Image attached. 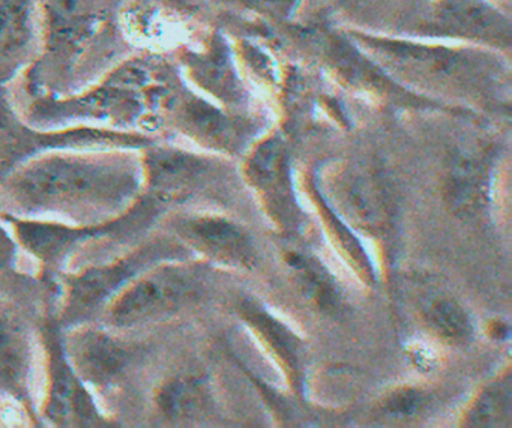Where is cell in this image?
<instances>
[{
  "mask_svg": "<svg viewBox=\"0 0 512 428\" xmlns=\"http://www.w3.org/2000/svg\"><path fill=\"white\" fill-rule=\"evenodd\" d=\"M155 137L100 127L41 130L20 115L10 86H0V181L26 161L53 149H143Z\"/></svg>",
  "mask_w": 512,
  "mask_h": 428,
  "instance_id": "obj_9",
  "label": "cell"
},
{
  "mask_svg": "<svg viewBox=\"0 0 512 428\" xmlns=\"http://www.w3.org/2000/svg\"><path fill=\"white\" fill-rule=\"evenodd\" d=\"M200 277L193 268L161 262L134 277L104 308L98 322L116 331H143L196 301Z\"/></svg>",
  "mask_w": 512,
  "mask_h": 428,
  "instance_id": "obj_10",
  "label": "cell"
},
{
  "mask_svg": "<svg viewBox=\"0 0 512 428\" xmlns=\"http://www.w3.org/2000/svg\"><path fill=\"white\" fill-rule=\"evenodd\" d=\"M443 26L484 40H508V23L487 5L478 0H448L440 10Z\"/></svg>",
  "mask_w": 512,
  "mask_h": 428,
  "instance_id": "obj_14",
  "label": "cell"
},
{
  "mask_svg": "<svg viewBox=\"0 0 512 428\" xmlns=\"http://www.w3.org/2000/svg\"><path fill=\"white\" fill-rule=\"evenodd\" d=\"M40 50L11 86L25 97H67L136 53L116 0H40Z\"/></svg>",
  "mask_w": 512,
  "mask_h": 428,
  "instance_id": "obj_2",
  "label": "cell"
},
{
  "mask_svg": "<svg viewBox=\"0 0 512 428\" xmlns=\"http://www.w3.org/2000/svg\"><path fill=\"white\" fill-rule=\"evenodd\" d=\"M344 212L368 230H382L388 223L389 206L385 191L371 176H350L340 196Z\"/></svg>",
  "mask_w": 512,
  "mask_h": 428,
  "instance_id": "obj_15",
  "label": "cell"
},
{
  "mask_svg": "<svg viewBox=\"0 0 512 428\" xmlns=\"http://www.w3.org/2000/svg\"><path fill=\"white\" fill-rule=\"evenodd\" d=\"M172 254H175L172 242L148 236L112 259L64 272L49 283L53 289L49 307L62 329L98 322L110 299L122 287L151 266L166 262Z\"/></svg>",
  "mask_w": 512,
  "mask_h": 428,
  "instance_id": "obj_6",
  "label": "cell"
},
{
  "mask_svg": "<svg viewBox=\"0 0 512 428\" xmlns=\"http://www.w3.org/2000/svg\"><path fill=\"white\" fill-rule=\"evenodd\" d=\"M40 319L38 338L41 347V425L49 427H118V422L107 415L94 392L83 382L68 358L64 344V329L59 325L52 308Z\"/></svg>",
  "mask_w": 512,
  "mask_h": 428,
  "instance_id": "obj_7",
  "label": "cell"
},
{
  "mask_svg": "<svg viewBox=\"0 0 512 428\" xmlns=\"http://www.w3.org/2000/svg\"><path fill=\"white\" fill-rule=\"evenodd\" d=\"M170 226L182 241L223 262L248 263L253 256L248 236L226 218L179 217Z\"/></svg>",
  "mask_w": 512,
  "mask_h": 428,
  "instance_id": "obj_12",
  "label": "cell"
},
{
  "mask_svg": "<svg viewBox=\"0 0 512 428\" xmlns=\"http://www.w3.org/2000/svg\"><path fill=\"white\" fill-rule=\"evenodd\" d=\"M149 403L155 422L185 425L206 412L208 391L203 380L194 374H173L154 386Z\"/></svg>",
  "mask_w": 512,
  "mask_h": 428,
  "instance_id": "obj_13",
  "label": "cell"
},
{
  "mask_svg": "<svg viewBox=\"0 0 512 428\" xmlns=\"http://www.w3.org/2000/svg\"><path fill=\"white\" fill-rule=\"evenodd\" d=\"M64 344L71 364L107 415L115 419L118 406L133 409L130 415L136 412L140 382L152 350L143 331H116L101 323H83L64 329Z\"/></svg>",
  "mask_w": 512,
  "mask_h": 428,
  "instance_id": "obj_5",
  "label": "cell"
},
{
  "mask_svg": "<svg viewBox=\"0 0 512 428\" xmlns=\"http://www.w3.org/2000/svg\"><path fill=\"white\" fill-rule=\"evenodd\" d=\"M484 167L481 161L460 155L452 161L446 179L445 197L449 208L457 215H470L484 199Z\"/></svg>",
  "mask_w": 512,
  "mask_h": 428,
  "instance_id": "obj_16",
  "label": "cell"
},
{
  "mask_svg": "<svg viewBox=\"0 0 512 428\" xmlns=\"http://www.w3.org/2000/svg\"><path fill=\"white\" fill-rule=\"evenodd\" d=\"M40 0H0V86H10L40 50Z\"/></svg>",
  "mask_w": 512,
  "mask_h": 428,
  "instance_id": "obj_11",
  "label": "cell"
},
{
  "mask_svg": "<svg viewBox=\"0 0 512 428\" xmlns=\"http://www.w3.org/2000/svg\"><path fill=\"white\" fill-rule=\"evenodd\" d=\"M424 317L431 331L449 344H464L472 335V323L464 308L448 296H436L425 304Z\"/></svg>",
  "mask_w": 512,
  "mask_h": 428,
  "instance_id": "obj_18",
  "label": "cell"
},
{
  "mask_svg": "<svg viewBox=\"0 0 512 428\" xmlns=\"http://www.w3.org/2000/svg\"><path fill=\"white\" fill-rule=\"evenodd\" d=\"M287 263L296 272V280L308 299L325 311H334L340 304V295L328 272L310 257L290 253Z\"/></svg>",
  "mask_w": 512,
  "mask_h": 428,
  "instance_id": "obj_19",
  "label": "cell"
},
{
  "mask_svg": "<svg viewBox=\"0 0 512 428\" xmlns=\"http://www.w3.org/2000/svg\"><path fill=\"white\" fill-rule=\"evenodd\" d=\"M424 403V392L415 388H401L386 398L383 409L394 418H409V416L416 415Z\"/></svg>",
  "mask_w": 512,
  "mask_h": 428,
  "instance_id": "obj_22",
  "label": "cell"
},
{
  "mask_svg": "<svg viewBox=\"0 0 512 428\" xmlns=\"http://www.w3.org/2000/svg\"><path fill=\"white\" fill-rule=\"evenodd\" d=\"M142 191L140 149H53L0 181V212L92 226L127 212Z\"/></svg>",
  "mask_w": 512,
  "mask_h": 428,
  "instance_id": "obj_1",
  "label": "cell"
},
{
  "mask_svg": "<svg viewBox=\"0 0 512 428\" xmlns=\"http://www.w3.org/2000/svg\"><path fill=\"white\" fill-rule=\"evenodd\" d=\"M163 212L142 194L124 214L92 226L14 217L4 212H0V218L20 250L34 259L38 277L49 284L64 272L112 259L145 241Z\"/></svg>",
  "mask_w": 512,
  "mask_h": 428,
  "instance_id": "obj_4",
  "label": "cell"
},
{
  "mask_svg": "<svg viewBox=\"0 0 512 428\" xmlns=\"http://www.w3.org/2000/svg\"><path fill=\"white\" fill-rule=\"evenodd\" d=\"M283 169V151L277 142L263 145L251 161V172L260 185H269L278 179Z\"/></svg>",
  "mask_w": 512,
  "mask_h": 428,
  "instance_id": "obj_21",
  "label": "cell"
},
{
  "mask_svg": "<svg viewBox=\"0 0 512 428\" xmlns=\"http://www.w3.org/2000/svg\"><path fill=\"white\" fill-rule=\"evenodd\" d=\"M26 122L41 130L100 127L155 137L176 97L169 67L154 53L136 52L94 85L67 97H25L10 88Z\"/></svg>",
  "mask_w": 512,
  "mask_h": 428,
  "instance_id": "obj_3",
  "label": "cell"
},
{
  "mask_svg": "<svg viewBox=\"0 0 512 428\" xmlns=\"http://www.w3.org/2000/svg\"><path fill=\"white\" fill-rule=\"evenodd\" d=\"M512 392L511 376H505L499 382L488 386L466 419L469 427H500L503 422L511 421Z\"/></svg>",
  "mask_w": 512,
  "mask_h": 428,
  "instance_id": "obj_20",
  "label": "cell"
},
{
  "mask_svg": "<svg viewBox=\"0 0 512 428\" xmlns=\"http://www.w3.org/2000/svg\"><path fill=\"white\" fill-rule=\"evenodd\" d=\"M28 298L0 292V407H8L23 422L41 425L40 322Z\"/></svg>",
  "mask_w": 512,
  "mask_h": 428,
  "instance_id": "obj_8",
  "label": "cell"
},
{
  "mask_svg": "<svg viewBox=\"0 0 512 428\" xmlns=\"http://www.w3.org/2000/svg\"><path fill=\"white\" fill-rule=\"evenodd\" d=\"M241 313L242 317L262 335L263 340L274 350L275 355L286 364L292 376H298L301 371V344L298 338L277 319L263 311L259 305L247 301L242 305Z\"/></svg>",
  "mask_w": 512,
  "mask_h": 428,
  "instance_id": "obj_17",
  "label": "cell"
}]
</instances>
